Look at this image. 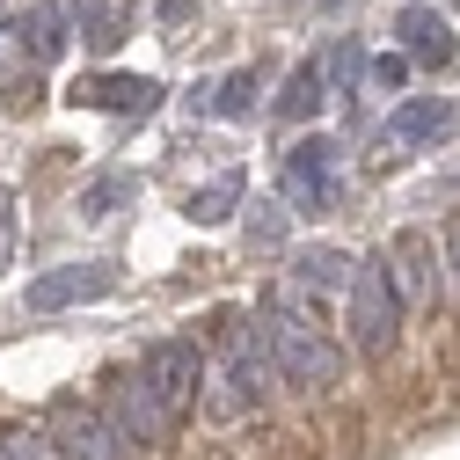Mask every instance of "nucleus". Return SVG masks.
Listing matches in <instances>:
<instances>
[{
	"mask_svg": "<svg viewBox=\"0 0 460 460\" xmlns=\"http://www.w3.org/2000/svg\"><path fill=\"white\" fill-rule=\"evenodd\" d=\"M256 343H263L270 380L300 387V394H329V387H343V343L322 329V307L263 300V307H256Z\"/></svg>",
	"mask_w": 460,
	"mask_h": 460,
	"instance_id": "f257e3e1",
	"label": "nucleus"
},
{
	"mask_svg": "<svg viewBox=\"0 0 460 460\" xmlns=\"http://www.w3.org/2000/svg\"><path fill=\"white\" fill-rule=\"evenodd\" d=\"M219 358L205 366V417L212 424H234V417H249L256 402L270 394V366H263V343H256V329H234V314H219Z\"/></svg>",
	"mask_w": 460,
	"mask_h": 460,
	"instance_id": "f03ea898",
	"label": "nucleus"
},
{
	"mask_svg": "<svg viewBox=\"0 0 460 460\" xmlns=\"http://www.w3.org/2000/svg\"><path fill=\"white\" fill-rule=\"evenodd\" d=\"M139 380H146V394H154L161 424L183 431V417L198 410V394H205V351H198L190 336H161V343H146Z\"/></svg>",
	"mask_w": 460,
	"mask_h": 460,
	"instance_id": "7ed1b4c3",
	"label": "nucleus"
},
{
	"mask_svg": "<svg viewBox=\"0 0 460 460\" xmlns=\"http://www.w3.org/2000/svg\"><path fill=\"white\" fill-rule=\"evenodd\" d=\"M44 446H51V460H132V446L118 438V424L95 402H51Z\"/></svg>",
	"mask_w": 460,
	"mask_h": 460,
	"instance_id": "20e7f679",
	"label": "nucleus"
},
{
	"mask_svg": "<svg viewBox=\"0 0 460 460\" xmlns=\"http://www.w3.org/2000/svg\"><path fill=\"white\" fill-rule=\"evenodd\" d=\"M343 293H351V343H358L366 358H380L387 343H394V329H402V300H394V285H387V263L366 256Z\"/></svg>",
	"mask_w": 460,
	"mask_h": 460,
	"instance_id": "39448f33",
	"label": "nucleus"
},
{
	"mask_svg": "<svg viewBox=\"0 0 460 460\" xmlns=\"http://www.w3.org/2000/svg\"><path fill=\"white\" fill-rule=\"evenodd\" d=\"M102 402H110V424H118V438L139 453V446H168L176 431L161 424V410H154V394H146V380H139V366H118L110 373V387H102Z\"/></svg>",
	"mask_w": 460,
	"mask_h": 460,
	"instance_id": "423d86ee",
	"label": "nucleus"
},
{
	"mask_svg": "<svg viewBox=\"0 0 460 460\" xmlns=\"http://www.w3.org/2000/svg\"><path fill=\"white\" fill-rule=\"evenodd\" d=\"M387 285H394V300L402 307H431L438 300V249H431V234H424V226H402V234L387 242Z\"/></svg>",
	"mask_w": 460,
	"mask_h": 460,
	"instance_id": "0eeeda50",
	"label": "nucleus"
},
{
	"mask_svg": "<svg viewBox=\"0 0 460 460\" xmlns=\"http://www.w3.org/2000/svg\"><path fill=\"white\" fill-rule=\"evenodd\" d=\"M336 168H343V146L336 139H300L293 154H285V198H293L300 212H329L336 205Z\"/></svg>",
	"mask_w": 460,
	"mask_h": 460,
	"instance_id": "6e6552de",
	"label": "nucleus"
},
{
	"mask_svg": "<svg viewBox=\"0 0 460 460\" xmlns=\"http://www.w3.org/2000/svg\"><path fill=\"white\" fill-rule=\"evenodd\" d=\"M102 293H118V263H59L30 285V307L59 314V307H81V300H102Z\"/></svg>",
	"mask_w": 460,
	"mask_h": 460,
	"instance_id": "1a4fd4ad",
	"label": "nucleus"
},
{
	"mask_svg": "<svg viewBox=\"0 0 460 460\" xmlns=\"http://www.w3.org/2000/svg\"><path fill=\"white\" fill-rule=\"evenodd\" d=\"M394 37H402V51H410L417 66H431V74H453V59H460L453 22H446L438 8H424V0H410V8L394 15Z\"/></svg>",
	"mask_w": 460,
	"mask_h": 460,
	"instance_id": "9d476101",
	"label": "nucleus"
},
{
	"mask_svg": "<svg viewBox=\"0 0 460 460\" xmlns=\"http://www.w3.org/2000/svg\"><path fill=\"white\" fill-rule=\"evenodd\" d=\"M66 102L81 110H125V118H146V110L161 102V81L154 74H81L66 88Z\"/></svg>",
	"mask_w": 460,
	"mask_h": 460,
	"instance_id": "9b49d317",
	"label": "nucleus"
},
{
	"mask_svg": "<svg viewBox=\"0 0 460 460\" xmlns=\"http://www.w3.org/2000/svg\"><path fill=\"white\" fill-rule=\"evenodd\" d=\"M446 132H453V102H446V95H410V102L380 125L387 146H431V139H446Z\"/></svg>",
	"mask_w": 460,
	"mask_h": 460,
	"instance_id": "f8f14e48",
	"label": "nucleus"
},
{
	"mask_svg": "<svg viewBox=\"0 0 460 460\" xmlns=\"http://www.w3.org/2000/svg\"><path fill=\"white\" fill-rule=\"evenodd\" d=\"M351 270H358V256L351 249H336V242H307V249H293V285L300 293H343L351 285Z\"/></svg>",
	"mask_w": 460,
	"mask_h": 460,
	"instance_id": "ddd939ff",
	"label": "nucleus"
},
{
	"mask_svg": "<svg viewBox=\"0 0 460 460\" xmlns=\"http://www.w3.org/2000/svg\"><path fill=\"white\" fill-rule=\"evenodd\" d=\"M22 37H30V59H37V66L66 59V44H74V30H66V8H59V0H37V8L22 15Z\"/></svg>",
	"mask_w": 460,
	"mask_h": 460,
	"instance_id": "4468645a",
	"label": "nucleus"
},
{
	"mask_svg": "<svg viewBox=\"0 0 460 460\" xmlns=\"http://www.w3.org/2000/svg\"><path fill=\"white\" fill-rule=\"evenodd\" d=\"M132 198H139V183H132V176H95V183L81 190V205H74V212H81L88 226H102V219H118Z\"/></svg>",
	"mask_w": 460,
	"mask_h": 460,
	"instance_id": "2eb2a0df",
	"label": "nucleus"
},
{
	"mask_svg": "<svg viewBox=\"0 0 460 460\" xmlns=\"http://www.w3.org/2000/svg\"><path fill=\"white\" fill-rule=\"evenodd\" d=\"M234 205H242V176H212L205 190H190V226H219V219H234Z\"/></svg>",
	"mask_w": 460,
	"mask_h": 460,
	"instance_id": "dca6fc26",
	"label": "nucleus"
},
{
	"mask_svg": "<svg viewBox=\"0 0 460 460\" xmlns=\"http://www.w3.org/2000/svg\"><path fill=\"white\" fill-rule=\"evenodd\" d=\"M329 95V81H322V59H300L293 66V81H285V95H278V118H314V102Z\"/></svg>",
	"mask_w": 460,
	"mask_h": 460,
	"instance_id": "f3484780",
	"label": "nucleus"
},
{
	"mask_svg": "<svg viewBox=\"0 0 460 460\" xmlns=\"http://www.w3.org/2000/svg\"><path fill=\"white\" fill-rule=\"evenodd\" d=\"M88 51H110L118 44V8H110V0H74V22H66Z\"/></svg>",
	"mask_w": 460,
	"mask_h": 460,
	"instance_id": "a211bd4d",
	"label": "nucleus"
},
{
	"mask_svg": "<svg viewBox=\"0 0 460 460\" xmlns=\"http://www.w3.org/2000/svg\"><path fill=\"white\" fill-rule=\"evenodd\" d=\"M256 95H263V81H256V66H242V74L219 81L212 110H219V118H256Z\"/></svg>",
	"mask_w": 460,
	"mask_h": 460,
	"instance_id": "6ab92c4d",
	"label": "nucleus"
},
{
	"mask_svg": "<svg viewBox=\"0 0 460 460\" xmlns=\"http://www.w3.org/2000/svg\"><path fill=\"white\" fill-rule=\"evenodd\" d=\"M249 242L256 249H285V205H270V198L249 205Z\"/></svg>",
	"mask_w": 460,
	"mask_h": 460,
	"instance_id": "aec40b11",
	"label": "nucleus"
},
{
	"mask_svg": "<svg viewBox=\"0 0 460 460\" xmlns=\"http://www.w3.org/2000/svg\"><path fill=\"white\" fill-rule=\"evenodd\" d=\"M322 81H336V88H358V81H366V51H358V44H336L329 59H322Z\"/></svg>",
	"mask_w": 460,
	"mask_h": 460,
	"instance_id": "412c9836",
	"label": "nucleus"
},
{
	"mask_svg": "<svg viewBox=\"0 0 460 460\" xmlns=\"http://www.w3.org/2000/svg\"><path fill=\"white\" fill-rule=\"evenodd\" d=\"M15 234H22V212H15V190L0 183V270L15 263Z\"/></svg>",
	"mask_w": 460,
	"mask_h": 460,
	"instance_id": "4be33fe9",
	"label": "nucleus"
},
{
	"mask_svg": "<svg viewBox=\"0 0 460 460\" xmlns=\"http://www.w3.org/2000/svg\"><path fill=\"white\" fill-rule=\"evenodd\" d=\"M0 446H8V460H51V446L37 431H0Z\"/></svg>",
	"mask_w": 460,
	"mask_h": 460,
	"instance_id": "5701e85b",
	"label": "nucleus"
},
{
	"mask_svg": "<svg viewBox=\"0 0 460 460\" xmlns=\"http://www.w3.org/2000/svg\"><path fill=\"white\" fill-rule=\"evenodd\" d=\"M366 74H373V88H402V81H410V59H394V51H380V59H373Z\"/></svg>",
	"mask_w": 460,
	"mask_h": 460,
	"instance_id": "b1692460",
	"label": "nucleus"
},
{
	"mask_svg": "<svg viewBox=\"0 0 460 460\" xmlns=\"http://www.w3.org/2000/svg\"><path fill=\"white\" fill-rule=\"evenodd\" d=\"M446 270H453V285H460V219H446V256H438Z\"/></svg>",
	"mask_w": 460,
	"mask_h": 460,
	"instance_id": "393cba45",
	"label": "nucleus"
},
{
	"mask_svg": "<svg viewBox=\"0 0 460 460\" xmlns=\"http://www.w3.org/2000/svg\"><path fill=\"white\" fill-rule=\"evenodd\" d=\"M190 8H198V0H161L154 15H161V22H190Z\"/></svg>",
	"mask_w": 460,
	"mask_h": 460,
	"instance_id": "a878e982",
	"label": "nucleus"
},
{
	"mask_svg": "<svg viewBox=\"0 0 460 460\" xmlns=\"http://www.w3.org/2000/svg\"><path fill=\"white\" fill-rule=\"evenodd\" d=\"M0 30H8V0H0Z\"/></svg>",
	"mask_w": 460,
	"mask_h": 460,
	"instance_id": "bb28decb",
	"label": "nucleus"
}]
</instances>
